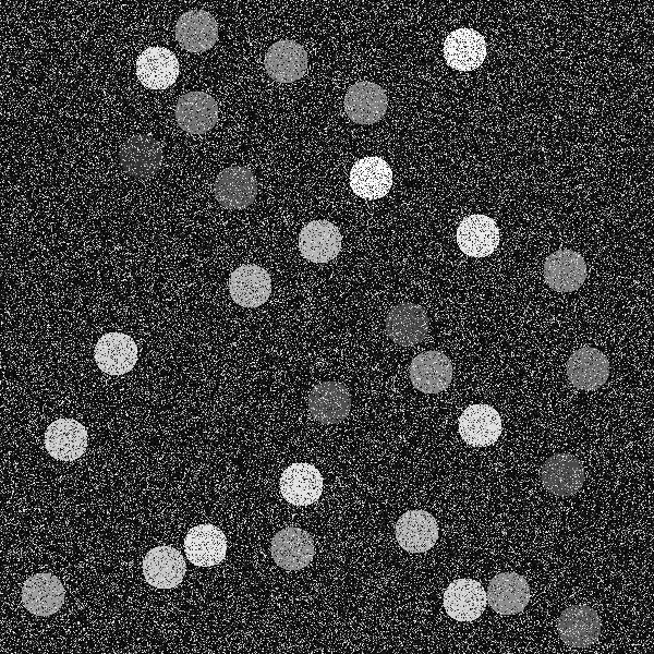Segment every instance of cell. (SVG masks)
I'll return each mask as SVG.
<instances>
[{
    "label": "cell",
    "instance_id": "6da1fadb",
    "mask_svg": "<svg viewBox=\"0 0 654 654\" xmlns=\"http://www.w3.org/2000/svg\"><path fill=\"white\" fill-rule=\"evenodd\" d=\"M586 275L584 258L573 250L560 249L545 258L544 280L556 292L569 293L578 290L584 283Z\"/></svg>",
    "mask_w": 654,
    "mask_h": 654
},
{
    "label": "cell",
    "instance_id": "7a4b0ae2",
    "mask_svg": "<svg viewBox=\"0 0 654 654\" xmlns=\"http://www.w3.org/2000/svg\"><path fill=\"white\" fill-rule=\"evenodd\" d=\"M270 554L280 568L290 571L300 570L313 560L315 554L313 537L301 528H284L271 538Z\"/></svg>",
    "mask_w": 654,
    "mask_h": 654
},
{
    "label": "cell",
    "instance_id": "3957f363",
    "mask_svg": "<svg viewBox=\"0 0 654 654\" xmlns=\"http://www.w3.org/2000/svg\"><path fill=\"white\" fill-rule=\"evenodd\" d=\"M217 202L226 209H243L257 196V181L244 166H232L218 174L214 184Z\"/></svg>",
    "mask_w": 654,
    "mask_h": 654
},
{
    "label": "cell",
    "instance_id": "277c9868",
    "mask_svg": "<svg viewBox=\"0 0 654 654\" xmlns=\"http://www.w3.org/2000/svg\"><path fill=\"white\" fill-rule=\"evenodd\" d=\"M428 327L429 319L425 308L412 302L393 306L385 319L388 338L404 347L421 342L425 338Z\"/></svg>",
    "mask_w": 654,
    "mask_h": 654
},
{
    "label": "cell",
    "instance_id": "5b68a950",
    "mask_svg": "<svg viewBox=\"0 0 654 654\" xmlns=\"http://www.w3.org/2000/svg\"><path fill=\"white\" fill-rule=\"evenodd\" d=\"M351 403L347 386L335 380L316 384L307 399L311 416L322 424H338L343 421L350 412Z\"/></svg>",
    "mask_w": 654,
    "mask_h": 654
},
{
    "label": "cell",
    "instance_id": "8992f818",
    "mask_svg": "<svg viewBox=\"0 0 654 654\" xmlns=\"http://www.w3.org/2000/svg\"><path fill=\"white\" fill-rule=\"evenodd\" d=\"M409 374L411 384L416 390L424 393H438L449 387L453 367L445 353L429 350L412 359Z\"/></svg>",
    "mask_w": 654,
    "mask_h": 654
},
{
    "label": "cell",
    "instance_id": "52a82bcc",
    "mask_svg": "<svg viewBox=\"0 0 654 654\" xmlns=\"http://www.w3.org/2000/svg\"><path fill=\"white\" fill-rule=\"evenodd\" d=\"M347 116L358 124H373L386 113L388 98L382 86L362 81L352 84L343 100Z\"/></svg>",
    "mask_w": 654,
    "mask_h": 654
},
{
    "label": "cell",
    "instance_id": "ba28073f",
    "mask_svg": "<svg viewBox=\"0 0 654 654\" xmlns=\"http://www.w3.org/2000/svg\"><path fill=\"white\" fill-rule=\"evenodd\" d=\"M119 158L122 169L130 175L149 178L160 169L164 150L152 135L136 134L123 143Z\"/></svg>",
    "mask_w": 654,
    "mask_h": 654
},
{
    "label": "cell",
    "instance_id": "9c48e42d",
    "mask_svg": "<svg viewBox=\"0 0 654 654\" xmlns=\"http://www.w3.org/2000/svg\"><path fill=\"white\" fill-rule=\"evenodd\" d=\"M457 243L470 257H486L499 244V228L494 219L483 214L464 217L457 229Z\"/></svg>",
    "mask_w": 654,
    "mask_h": 654
},
{
    "label": "cell",
    "instance_id": "30bf717a",
    "mask_svg": "<svg viewBox=\"0 0 654 654\" xmlns=\"http://www.w3.org/2000/svg\"><path fill=\"white\" fill-rule=\"evenodd\" d=\"M142 568L146 582L156 589L175 588L182 582L186 571L182 554L168 545L149 549Z\"/></svg>",
    "mask_w": 654,
    "mask_h": 654
},
{
    "label": "cell",
    "instance_id": "8fae6325",
    "mask_svg": "<svg viewBox=\"0 0 654 654\" xmlns=\"http://www.w3.org/2000/svg\"><path fill=\"white\" fill-rule=\"evenodd\" d=\"M438 524L434 516L421 509L408 510L396 523L398 544L412 554L431 549L438 540Z\"/></svg>",
    "mask_w": 654,
    "mask_h": 654
},
{
    "label": "cell",
    "instance_id": "7c38bea8",
    "mask_svg": "<svg viewBox=\"0 0 654 654\" xmlns=\"http://www.w3.org/2000/svg\"><path fill=\"white\" fill-rule=\"evenodd\" d=\"M601 629L600 616L588 605L567 607L557 622L560 639L571 647H588L594 644L600 638Z\"/></svg>",
    "mask_w": 654,
    "mask_h": 654
},
{
    "label": "cell",
    "instance_id": "4fadbf2b",
    "mask_svg": "<svg viewBox=\"0 0 654 654\" xmlns=\"http://www.w3.org/2000/svg\"><path fill=\"white\" fill-rule=\"evenodd\" d=\"M502 429L501 417L492 405L477 403L463 410L458 421L461 438L469 445L485 447L494 444Z\"/></svg>",
    "mask_w": 654,
    "mask_h": 654
},
{
    "label": "cell",
    "instance_id": "5bb4252c",
    "mask_svg": "<svg viewBox=\"0 0 654 654\" xmlns=\"http://www.w3.org/2000/svg\"><path fill=\"white\" fill-rule=\"evenodd\" d=\"M21 595L24 607L31 614L46 617L61 608L65 590L57 576L39 572L24 582Z\"/></svg>",
    "mask_w": 654,
    "mask_h": 654
},
{
    "label": "cell",
    "instance_id": "9a60e30c",
    "mask_svg": "<svg viewBox=\"0 0 654 654\" xmlns=\"http://www.w3.org/2000/svg\"><path fill=\"white\" fill-rule=\"evenodd\" d=\"M567 377L581 390H596L609 377V361L598 349L582 347L571 353L566 364Z\"/></svg>",
    "mask_w": 654,
    "mask_h": 654
},
{
    "label": "cell",
    "instance_id": "2e32d148",
    "mask_svg": "<svg viewBox=\"0 0 654 654\" xmlns=\"http://www.w3.org/2000/svg\"><path fill=\"white\" fill-rule=\"evenodd\" d=\"M282 497L294 506H307L318 500L323 493V476L312 464L295 462L280 476Z\"/></svg>",
    "mask_w": 654,
    "mask_h": 654
},
{
    "label": "cell",
    "instance_id": "e0dca14e",
    "mask_svg": "<svg viewBox=\"0 0 654 654\" xmlns=\"http://www.w3.org/2000/svg\"><path fill=\"white\" fill-rule=\"evenodd\" d=\"M342 235L330 221L320 219L306 223L299 233V250L310 262L327 263L339 254Z\"/></svg>",
    "mask_w": 654,
    "mask_h": 654
},
{
    "label": "cell",
    "instance_id": "ac0fdd59",
    "mask_svg": "<svg viewBox=\"0 0 654 654\" xmlns=\"http://www.w3.org/2000/svg\"><path fill=\"white\" fill-rule=\"evenodd\" d=\"M486 600L488 606L499 615L519 614L530 601L528 581L516 572L498 573L488 583Z\"/></svg>",
    "mask_w": 654,
    "mask_h": 654
},
{
    "label": "cell",
    "instance_id": "d6986e66",
    "mask_svg": "<svg viewBox=\"0 0 654 654\" xmlns=\"http://www.w3.org/2000/svg\"><path fill=\"white\" fill-rule=\"evenodd\" d=\"M264 65L272 80L279 83H293L306 73L307 53L299 43L281 39L268 48Z\"/></svg>",
    "mask_w": 654,
    "mask_h": 654
},
{
    "label": "cell",
    "instance_id": "ffe728a7",
    "mask_svg": "<svg viewBox=\"0 0 654 654\" xmlns=\"http://www.w3.org/2000/svg\"><path fill=\"white\" fill-rule=\"evenodd\" d=\"M486 592L479 581L461 578L452 581L444 593V608L457 621H473L484 611Z\"/></svg>",
    "mask_w": 654,
    "mask_h": 654
},
{
    "label": "cell",
    "instance_id": "44dd1931",
    "mask_svg": "<svg viewBox=\"0 0 654 654\" xmlns=\"http://www.w3.org/2000/svg\"><path fill=\"white\" fill-rule=\"evenodd\" d=\"M392 186V170L383 158L367 156L359 159L350 171V187L365 199H378Z\"/></svg>",
    "mask_w": 654,
    "mask_h": 654
},
{
    "label": "cell",
    "instance_id": "7402d4cb",
    "mask_svg": "<svg viewBox=\"0 0 654 654\" xmlns=\"http://www.w3.org/2000/svg\"><path fill=\"white\" fill-rule=\"evenodd\" d=\"M486 41L473 28L461 27L449 33L444 43V57L447 64L459 71H472L484 62Z\"/></svg>",
    "mask_w": 654,
    "mask_h": 654
},
{
    "label": "cell",
    "instance_id": "603a6c76",
    "mask_svg": "<svg viewBox=\"0 0 654 654\" xmlns=\"http://www.w3.org/2000/svg\"><path fill=\"white\" fill-rule=\"evenodd\" d=\"M87 440L85 426L74 419H58L48 425L45 433V448L60 461H74L82 457Z\"/></svg>",
    "mask_w": 654,
    "mask_h": 654
},
{
    "label": "cell",
    "instance_id": "cb8c5ba5",
    "mask_svg": "<svg viewBox=\"0 0 654 654\" xmlns=\"http://www.w3.org/2000/svg\"><path fill=\"white\" fill-rule=\"evenodd\" d=\"M136 75L150 89H166L179 76V61L168 48L154 46L144 49L136 60Z\"/></svg>",
    "mask_w": 654,
    "mask_h": 654
},
{
    "label": "cell",
    "instance_id": "d4e9b609",
    "mask_svg": "<svg viewBox=\"0 0 654 654\" xmlns=\"http://www.w3.org/2000/svg\"><path fill=\"white\" fill-rule=\"evenodd\" d=\"M94 356L104 373L123 375L132 371L137 362V347L126 334L112 331L98 339Z\"/></svg>",
    "mask_w": 654,
    "mask_h": 654
},
{
    "label": "cell",
    "instance_id": "484cf974",
    "mask_svg": "<svg viewBox=\"0 0 654 654\" xmlns=\"http://www.w3.org/2000/svg\"><path fill=\"white\" fill-rule=\"evenodd\" d=\"M544 487L557 496H570L583 486L585 475L581 461L568 453H555L541 469Z\"/></svg>",
    "mask_w": 654,
    "mask_h": 654
},
{
    "label": "cell",
    "instance_id": "4316f807",
    "mask_svg": "<svg viewBox=\"0 0 654 654\" xmlns=\"http://www.w3.org/2000/svg\"><path fill=\"white\" fill-rule=\"evenodd\" d=\"M229 292L238 305L254 308L269 299L271 278L261 266L242 265L230 275Z\"/></svg>",
    "mask_w": 654,
    "mask_h": 654
},
{
    "label": "cell",
    "instance_id": "83f0119b",
    "mask_svg": "<svg viewBox=\"0 0 654 654\" xmlns=\"http://www.w3.org/2000/svg\"><path fill=\"white\" fill-rule=\"evenodd\" d=\"M184 550L187 559L198 567H211L220 564L227 553L225 533L214 524H198L186 533Z\"/></svg>",
    "mask_w": 654,
    "mask_h": 654
},
{
    "label": "cell",
    "instance_id": "f1b7e54d",
    "mask_svg": "<svg viewBox=\"0 0 654 654\" xmlns=\"http://www.w3.org/2000/svg\"><path fill=\"white\" fill-rule=\"evenodd\" d=\"M175 39L189 52H204L217 43L218 24L209 12L190 10L177 21Z\"/></svg>",
    "mask_w": 654,
    "mask_h": 654
},
{
    "label": "cell",
    "instance_id": "f546056e",
    "mask_svg": "<svg viewBox=\"0 0 654 654\" xmlns=\"http://www.w3.org/2000/svg\"><path fill=\"white\" fill-rule=\"evenodd\" d=\"M175 120L183 131L203 134L216 125L218 104L205 92H187L177 102Z\"/></svg>",
    "mask_w": 654,
    "mask_h": 654
}]
</instances>
